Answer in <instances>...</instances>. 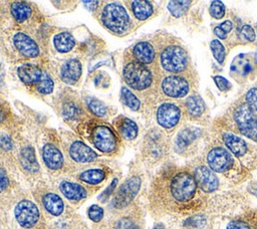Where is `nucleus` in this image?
<instances>
[{
  "label": "nucleus",
  "instance_id": "52",
  "mask_svg": "<svg viewBox=\"0 0 257 229\" xmlns=\"http://www.w3.org/2000/svg\"><path fill=\"white\" fill-rule=\"evenodd\" d=\"M3 120H4V113H3L2 110L0 109V123H1Z\"/></svg>",
  "mask_w": 257,
  "mask_h": 229
},
{
  "label": "nucleus",
  "instance_id": "44",
  "mask_svg": "<svg viewBox=\"0 0 257 229\" xmlns=\"http://www.w3.org/2000/svg\"><path fill=\"white\" fill-rule=\"evenodd\" d=\"M118 229H138L137 225L130 219H121L117 225Z\"/></svg>",
  "mask_w": 257,
  "mask_h": 229
},
{
  "label": "nucleus",
  "instance_id": "46",
  "mask_svg": "<svg viewBox=\"0 0 257 229\" xmlns=\"http://www.w3.org/2000/svg\"><path fill=\"white\" fill-rule=\"evenodd\" d=\"M8 183H9V181H8L7 176L5 175L4 171L2 169H0V192H2L4 189L7 188Z\"/></svg>",
  "mask_w": 257,
  "mask_h": 229
},
{
  "label": "nucleus",
  "instance_id": "47",
  "mask_svg": "<svg viewBox=\"0 0 257 229\" xmlns=\"http://www.w3.org/2000/svg\"><path fill=\"white\" fill-rule=\"evenodd\" d=\"M220 28H221L223 31H225V32L227 33V32H229V31L232 29V22L229 21V20H227V21L223 22V23L220 25Z\"/></svg>",
  "mask_w": 257,
  "mask_h": 229
},
{
  "label": "nucleus",
  "instance_id": "36",
  "mask_svg": "<svg viewBox=\"0 0 257 229\" xmlns=\"http://www.w3.org/2000/svg\"><path fill=\"white\" fill-rule=\"evenodd\" d=\"M210 14L217 19H220L225 14V7L221 1H213L210 5Z\"/></svg>",
  "mask_w": 257,
  "mask_h": 229
},
{
  "label": "nucleus",
  "instance_id": "50",
  "mask_svg": "<svg viewBox=\"0 0 257 229\" xmlns=\"http://www.w3.org/2000/svg\"><path fill=\"white\" fill-rule=\"evenodd\" d=\"M250 192H251V193H253L254 195H256V196H257V183L253 184V185L250 187Z\"/></svg>",
  "mask_w": 257,
  "mask_h": 229
},
{
  "label": "nucleus",
  "instance_id": "39",
  "mask_svg": "<svg viewBox=\"0 0 257 229\" xmlns=\"http://www.w3.org/2000/svg\"><path fill=\"white\" fill-rule=\"evenodd\" d=\"M247 104L252 110H257V88H251L246 94Z\"/></svg>",
  "mask_w": 257,
  "mask_h": 229
},
{
  "label": "nucleus",
  "instance_id": "37",
  "mask_svg": "<svg viewBox=\"0 0 257 229\" xmlns=\"http://www.w3.org/2000/svg\"><path fill=\"white\" fill-rule=\"evenodd\" d=\"M88 216L92 221L98 222L103 217V210L101 207H99L97 205H92L88 209Z\"/></svg>",
  "mask_w": 257,
  "mask_h": 229
},
{
  "label": "nucleus",
  "instance_id": "13",
  "mask_svg": "<svg viewBox=\"0 0 257 229\" xmlns=\"http://www.w3.org/2000/svg\"><path fill=\"white\" fill-rule=\"evenodd\" d=\"M16 48L27 57H35L39 54V48L36 42L24 33H16L13 37Z\"/></svg>",
  "mask_w": 257,
  "mask_h": 229
},
{
  "label": "nucleus",
  "instance_id": "30",
  "mask_svg": "<svg viewBox=\"0 0 257 229\" xmlns=\"http://www.w3.org/2000/svg\"><path fill=\"white\" fill-rule=\"evenodd\" d=\"M121 98L124 104H126L133 110H138L140 107V100L137 96L126 87L121 88Z\"/></svg>",
  "mask_w": 257,
  "mask_h": 229
},
{
  "label": "nucleus",
  "instance_id": "35",
  "mask_svg": "<svg viewBox=\"0 0 257 229\" xmlns=\"http://www.w3.org/2000/svg\"><path fill=\"white\" fill-rule=\"evenodd\" d=\"M211 50L214 54V57L217 59L219 63H222L225 58V48L222 45V43L218 40H213L210 44Z\"/></svg>",
  "mask_w": 257,
  "mask_h": 229
},
{
  "label": "nucleus",
  "instance_id": "32",
  "mask_svg": "<svg viewBox=\"0 0 257 229\" xmlns=\"http://www.w3.org/2000/svg\"><path fill=\"white\" fill-rule=\"evenodd\" d=\"M35 86L40 93L47 94L50 93L53 89V81L47 73L43 72L40 80L35 84Z\"/></svg>",
  "mask_w": 257,
  "mask_h": 229
},
{
  "label": "nucleus",
  "instance_id": "31",
  "mask_svg": "<svg viewBox=\"0 0 257 229\" xmlns=\"http://www.w3.org/2000/svg\"><path fill=\"white\" fill-rule=\"evenodd\" d=\"M190 4L191 1H170L168 4V9L174 16L180 17L187 11Z\"/></svg>",
  "mask_w": 257,
  "mask_h": 229
},
{
  "label": "nucleus",
  "instance_id": "18",
  "mask_svg": "<svg viewBox=\"0 0 257 229\" xmlns=\"http://www.w3.org/2000/svg\"><path fill=\"white\" fill-rule=\"evenodd\" d=\"M134 55L138 62L143 64L151 63L155 57V50L148 42H139L134 47Z\"/></svg>",
  "mask_w": 257,
  "mask_h": 229
},
{
  "label": "nucleus",
  "instance_id": "3",
  "mask_svg": "<svg viewBox=\"0 0 257 229\" xmlns=\"http://www.w3.org/2000/svg\"><path fill=\"white\" fill-rule=\"evenodd\" d=\"M125 82L135 89L147 88L152 82V73L143 63L130 62L123 69Z\"/></svg>",
  "mask_w": 257,
  "mask_h": 229
},
{
  "label": "nucleus",
  "instance_id": "7",
  "mask_svg": "<svg viewBox=\"0 0 257 229\" xmlns=\"http://www.w3.org/2000/svg\"><path fill=\"white\" fill-rule=\"evenodd\" d=\"M140 187L141 179L139 177L130 178L117 190L113 199V206L115 208H123L127 206L139 192Z\"/></svg>",
  "mask_w": 257,
  "mask_h": 229
},
{
  "label": "nucleus",
  "instance_id": "16",
  "mask_svg": "<svg viewBox=\"0 0 257 229\" xmlns=\"http://www.w3.org/2000/svg\"><path fill=\"white\" fill-rule=\"evenodd\" d=\"M81 75V64L77 59H70L61 68V78L64 82L75 83Z\"/></svg>",
  "mask_w": 257,
  "mask_h": 229
},
{
  "label": "nucleus",
  "instance_id": "1",
  "mask_svg": "<svg viewBox=\"0 0 257 229\" xmlns=\"http://www.w3.org/2000/svg\"><path fill=\"white\" fill-rule=\"evenodd\" d=\"M197 183L195 178L187 172L176 174L170 184V191L173 198L179 202L191 200L196 192Z\"/></svg>",
  "mask_w": 257,
  "mask_h": 229
},
{
  "label": "nucleus",
  "instance_id": "14",
  "mask_svg": "<svg viewBox=\"0 0 257 229\" xmlns=\"http://www.w3.org/2000/svg\"><path fill=\"white\" fill-rule=\"evenodd\" d=\"M70 156L71 158L79 163H86L91 162L96 158V154L94 151H92L88 146H86L84 143L76 141L72 143L70 147Z\"/></svg>",
  "mask_w": 257,
  "mask_h": 229
},
{
  "label": "nucleus",
  "instance_id": "12",
  "mask_svg": "<svg viewBox=\"0 0 257 229\" xmlns=\"http://www.w3.org/2000/svg\"><path fill=\"white\" fill-rule=\"evenodd\" d=\"M195 180L197 185L205 192H213L218 187V179L214 173L206 167H198L195 170Z\"/></svg>",
  "mask_w": 257,
  "mask_h": 229
},
{
  "label": "nucleus",
  "instance_id": "2",
  "mask_svg": "<svg viewBox=\"0 0 257 229\" xmlns=\"http://www.w3.org/2000/svg\"><path fill=\"white\" fill-rule=\"evenodd\" d=\"M101 20L104 26L115 33H121L128 26V15L125 9L115 3L107 4L101 14Z\"/></svg>",
  "mask_w": 257,
  "mask_h": 229
},
{
  "label": "nucleus",
  "instance_id": "24",
  "mask_svg": "<svg viewBox=\"0 0 257 229\" xmlns=\"http://www.w3.org/2000/svg\"><path fill=\"white\" fill-rule=\"evenodd\" d=\"M232 71L240 74V75H246L248 74L252 69V61L251 58L248 55L240 54L238 55L232 62L231 65Z\"/></svg>",
  "mask_w": 257,
  "mask_h": 229
},
{
  "label": "nucleus",
  "instance_id": "33",
  "mask_svg": "<svg viewBox=\"0 0 257 229\" xmlns=\"http://www.w3.org/2000/svg\"><path fill=\"white\" fill-rule=\"evenodd\" d=\"M86 103L88 108L96 116L98 117H102L105 111H106V107L105 105L97 98L95 97H87L86 98Z\"/></svg>",
  "mask_w": 257,
  "mask_h": 229
},
{
  "label": "nucleus",
  "instance_id": "23",
  "mask_svg": "<svg viewBox=\"0 0 257 229\" xmlns=\"http://www.w3.org/2000/svg\"><path fill=\"white\" fill-rule=\"evenodd\" d=\"M54 46L59 52H68L74 46V38L68 32H61L54 36Z\"/></svg>",
  "mask_w": 257,
  "mask_h": 229
},
{
  "label": "nucleus",
  "instance_id": "51",
  "mask_svg": "<svg viewBox=\"0 0 257 229\" xmlns=\"http://www.w3.org/2000/svg\"><path fill=\"white\" fill-rule=\"evenodd\" d=\"M153 229H165V228H164V226H163L162 224H158V225H156Z\"/></svg>",
  "mask_w": 257,
  "mask_h": 229
},
{
  "label": "nucleus",
  "instance_id": "5",
  "mask_svg": "<svg viewBox=\"0 0 257 229\" xmlns=\"http://www.w3.org/2000/svg\"><path fill=\"white\" fill-rule=\"evenodd\" d=\"M234 118L241 133L257 141V118L247 103L240 105L235 110Z\"/></svg>",
  "mask_w": 257,
  "mask_h": 229
},
{
  "label": "nucleus",
  "instance_id": "38",
  "mask_svg": "<svg viewBox=\"0 0 257 229\" xmlns=\"http://www.w3.org/2000/svg\"><path fill=\"white\" fill-rule=\"evenodd\" d=\"M78 112L79 110L77 106L72 102H66L63 106V114L67 119H74L75 117H77Z\"/></svg>",
  "mask_w": 257,
  "mask_h": 229
},
{
  "label": "nucleus",
  "instance_id": "9",
  "mask_svg": "<svg viewBox=\"0 0 257 229\" xmlns=\"http://www.w3.org/2000/svg\"><path fill=\"white\" fill-rule=\"evenodd\" d=\"M207 161L209 167L215 172H224L233 163L230 154L222 148L212 149L207 156Z\"/></svg>",
  "mask_w": 257,
  "mask_h": 229
},
{
  "label": "nucleus",
  "instance_id": "45",
  "mask_svg": "<svg viewBox=\"0 0 257 229\" xmlns=\"http://www.w3.org/2000/svg\"><path fill=\"white\" fill-rule=\"evenodd\" d=\"M227 229H250V227L243 221H231L228 224Z\"/></svg>",
  "mask_w": 257,
  "mask_h": 229
},
{
  "label": "nucleus",
  "instance_id": "34",
  "mask_svg": "<svg viewBox=\"0 0 257 229\" xmlns=\"http://www.w3.org/2000/svg\"><path fill=\"white\" fill-rule=\"evenodd\" d=\"M195 134H194V131L191 130V129H187V130H184L182 131L179 136H178V139H177V145L180 147V148H183L185 146H187L188 144H190L194 139H195Z\"/></svg>",
  "mask_w": 257,
  "mask_h": 229
},
{
  "label": "nucleus",
  "instance_id": "20",
  "mask_svg": "<svg viewBox=\"0 0 257 229\" xmlns=\"http://www.w3.org/2000/svg\"><path fill=\"white\" fill-rule=\"evenodd\" d=\"M223 140L228 149L236 156H243L247 151V146L245 142L232 134H225L223 136Z\"/></svg>",
  "mask_w": 257,
  "mask_h": 229
},
{
  "label": "nucleus",
  "instance_id": "8",
  "mask_svg": "<svg viewBox=\"0 0 257 229\" xmlns=\"http://www.w3.org/2000/svg\"><path fill=\"white\" fill-rule=\"evenodd\" d=\"M93 145L103 153H110L116 147V139L112 131L105 126H97L92 133Z\"/></svg>",
  "mask_w": 257,
  "mask_h": 229
},
{
  "label": "nucleus",
  "instance_id": "26",
  "mask_svg": "<svg viewBox=\"0 0 257 229\" xmlns=\"http://www.w3.org/2000/svg\"><path fill=\"white\" fill-rule=\"evenodd\" d=\"M11 13L17 21L23 22L30 16L31 9L27 3L23 2V1H17V2L12 3Z\"/></svg>",
  "mask_w": 257,
  "mask_h": 229
},
{
  "label": "nucleus",
  "instance_id": "21",
  "mask_svg": "<svg viewBox=\"0 0 257 229\" xmlns=\"http://www.w3.org/2000/svg\"><path fill=\"white\" fill-rule=\"evenodd\" d=\"M20 162L22 167L28 172H36L38 170V163L35 157L34 149L31 147H25L20 153Z\"/></svg>",
  "mask_w": 257,
  "mask_h": 229
},
{
  "label": "nucleus",
  "instance_id": "41",
  "mask_svg": "<svg viewBox=\"0 0 257 229\" xmlns=\"http://www.w3.org/2000/svg\"><path fill=\"white\" fill-rule=\"evenodd\" d=\"M0 146L2 149L9 151L13 148V143H12V139L10 136L8 135H3L0 137Z\"/></svg>",
  "mask_w": 257,
  "mask_h": 229
},
{
  "label": "nucleus",
  "instance_id": "4",
  "mask_svg": "<svg viewBox=\"0 0 257 229\" xmlns=\"http://www.w3.org/2000/svg\"><path fill=\"white\" fill-rule=\"evenodd\" d=\"M188 56L186 50L178 45L167 47L161 54L163 67L171 72H180L187 66Z\"/></svg>",
  "mask_w": 257,
  "mask_h": 229
},
{
  "label": "nucleus",
  "instance_id": "11",
  "mask_svg": "<svg viewBox=\"0 0 257 229\" xmlns=\"http://www.w3.org/2000/svg\"><path fill=\"white\" fill-rule=\"evenodd\" d=\"M180 119V109L173 103L162 104L157 111L158 123L166 128L170 129L177 125Z\"/></svg>",
  "mask_w": 257,
  "mask_h": 229
},
{
  "label": "nucleus",
  "instance_id": "43",
  "mask_svg": "<svg viewBox=\"0 0 257 229\" xmlns=\"http://www.w3.org/2000/svg\"><path fill=\"white\" fill-rule=\"evenodd\" d=\"M116 183H117V179H113L112 180V182H111V184L103 191V193L100 195V197H99V199L101 200V201H105L107 198H108V196L111 194V192L114 190V188H115V186H116Z\"/></svg>",
  "mask_w": 257,
  "mask_h": 229
},
{
  "label": "nucleus",
  "instance_id": "6",
  "mask_svg": "<svg viewBox=\"0 0 257 229\" xmlns=\"http://www.w3.org/2000/svg\"><path fill=\"white\" fill-rule=\"evenodd\" d=\"M15 217L22 227L30 228L38 221L39 211L33 202L22 200L15 207Z\"/></svg>",
  "mask_w": 257,
  "mask_h": 229
},
{
  "label": "nucleus",
  "instance_id": "10",
  "mask_svg": "<svg viewBox=\"0 0 257 229\" xmlns=\"http://www.w3.org/2000/svg\"><path fill=\"white\" fill-rule=\"evenodd\" d=\"M162 88L164 92L172 97H181L188 93L189 85L185 78L172 75L166 77L162 82Z\"/></svg>",
  "mask_w": 257,
  "mask_h": 229
},
{
  "label": "nucleus",
  "instance_id": "42",
  "mask_svg": "<svg viewBox=\"0 0 257 229\" xmlns=\"http://www.w3.org/2000/svg\"><path fill=\"white\" fill-rule=\"evenodd\" d=\"M214 80H215V82H216V84H217V86H218V88L220 89V90H223V91H225V90H227V89H229L230 88V83H229V81L227 80V79H225L224 77H222V76H214Z\"/></svg>",
  "mask_w": 257,
  "mask_h": 229
},
{
  "label": "nucleus",
  "instance_id": "29",
  "mask_svg": "<svg viewBox=\"0 0 257 229\" xmlns=\"http://www.w3.org/2000/svg\"><path fill=\"white\" fill-rule=\"evenodd\" d=\"M105 177V174L100 169H91L84 171L80 175V180L88 183V184H98Z\"/></svg>",
  "mask_w": 257,
  "mask_h": 229
},
{
  "label": "nucleus",
  "instance_id": "25",
  "mask_svg": "<svg viewBox=\"0 0 257 229\" xmlns=\"http://www.w3.org/2000/svg\"><path fill=\"white\" fill-rule=\"evenodd\" d=\"M132 10L135 16L140 20H145L153 13V7L148 1H133Z\"/></svg>",
  "mask_w": 257,
  "mask_h": 229
},
{
  "label": "nucleus",
  "instance_id": "40",
  "mask_svg": "<svg viewBox=\"0 0 257 229\" xmlns=\"http://www.w3.org/2000/svg\"><path fill=\"white\" fill-rule=\"evenodd\" d=\"M241 32H242V35H243L247 40H249V41H254V40H255L256 35H255V32H254V30H253V28H252L251 26H249V25H244V26L242 27Z\"/></svg>",
  "mask_w": 257,
  "mask_h": 229
},
{
  "label": "nucleus",
  "instance_id": "22",
  "mask_svg": "<svg viewBox=\"0 0 257 229\" xmlns=\"http://www.w3.org/2000/svg\"><path fill=\"white\" fill-rule=\"evenodd\" d=\"M43 205L45 209L52 215H60L63 211V202L56 194L48 193L43 197Z\"/></svg>",
  "mask_w": 257,
  "mask_h": 229
},
{
  "label": "nucleus",
  "instance_id": "15",
  "mask_svg": "<svg viewBox=\"0 0 257 229\" xmlns=\"http://www.w3.org/2000/svg\"><path fill=\"white\" fill-rule=\"evenodd\" d=\"M42 157L46 166L52 170H57L62 166V163H63L62 154L52 144H46L43 147Z\"/></svg>",
  "mask_w": 257,
  "mask_h": 229
},
{
  "label": "nucleus",
  "instance_id": "17",
  "mask_svg": "<svg viewBox=\"0 0 257 229\" xmlns=\"http://www.w3.org/2000/svg\"><path fill=\"white\" fill-rule=\"evenodd\" d=\"M18 77L26 84H36L43 72L40 70V68L34 64H23L21 65L17 70Z\"/></svg>",
  "mask_w": 257,
  "mask_h": 229
},
{
  "label": "nucleus",
  "instance_id": "28",
  "mask_svg": "<svg viewBox=\"0 0 257 229\" xmlns=\"http://www.w3.org/2000/svg\"><path fill=\"white\" fill-rule=\"evenodd\" d=\"M205 108L202 98L198 95H192L187 99V109L192 117L200 116Z\"/></svg>",
  "mask_w": 257,
  "mask_h": 229
},
{
  "label": "nucleus",
  "instance_id": "19",
  "mask_svg": "<svg viewBox=\"0 0 257 229\" xmlns=\"http://www.w3.org/2000/svg\"><path fill=\"white\" fill-rule=\"evenodd\" d=\"M60 190L62 194L70 200H80L86 197L85 189L75 183L63 181L60 184Z\"/></svg>",
  "mask_w": 257,
  "mask_h": 229
},
{
  "label": "nucleus",
  "instance_id": "27",
  "mask_svg": "<svg viewBox=\"0 0 257 229\" xmlns=\"http://www.w3.org/2000/svg\"><path fill=\"white\" fill-rule=\"evenodd\" d=\"M119 131L120 134L127 140H132L135 139L138 135V127L136 125L135 122H133L132 120L124 118L120 121L119 125Z\"/></svg>",
  "mask_w": 257,
  "mask_h": 229
},
{
  "label": "nucleus",
  "instance_id": "48",
  "mask_svg": "<svg viewBox=\"0 0 257 229\" xmlns=\"http://www.w3.org/2000/svg\"><path fill=\"white\" fill-rule=\"evenodd\" d=\"M83 4L89 10H94L98 4V1H84Z\"/></svg>",
  "mask_w": 257,
  "mask_h": 229
},
{
  "label": "nucleus",
  "instance_id": "49",
  "mask_svg": "<svg viewBox=\"0 0 257 229\" xmlns=\"http://www.w3.org/2000/svg\"><path fill=\"white\" fill-rule=\"evenodd\" d=\"M214 32H215V34H216L219 38H221V39H225V38H226V32L223 31V30L220 28V26H217V27L214 29Z\"/></svg>",
  "mask_w": 257,
  "mask_h": 229
}]
</instances>
